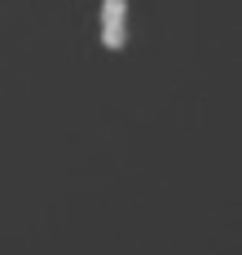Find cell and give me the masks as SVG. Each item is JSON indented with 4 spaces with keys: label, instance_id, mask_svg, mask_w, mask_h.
Masks as SVG:
<instances>
[{
    "label": "cell",
    "instance_id": "obj_1",
    "mask_svg": "<svg viewBox=\"0 0 242 255\" xmlns=\"http://www.w3.org/2000/svg\"><path fill=\"white\" fill-rule=\"evenodd\" d=\"M123 13H128V0H102V44L106 49H123Z\"/></svg>",
    "mask_w": 242,
    "mask_h": 255
}]
</instances>
